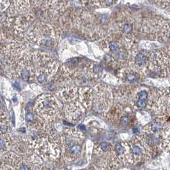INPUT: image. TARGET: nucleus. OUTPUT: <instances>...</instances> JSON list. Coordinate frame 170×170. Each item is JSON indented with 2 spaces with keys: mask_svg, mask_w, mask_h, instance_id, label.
<instances>
[{
  "mask_svg": "<svg viewBox=\"0 0 170 170\" xmlns=\"http://www.w3.org/2000/svg\"><path fill=\"white\" fill-rule=\"evenodd\" d=\"M109 49L111 51H116L118 49V45L115 42H111L109 44Z\"/></svg>",
  "mask_w": 170,
  "mask_h": 170,
  "instance_id": "11",
  "label": "nucleus"
},
{
  "mask_svg": "<svg viewBox=\"0 0 170 170\" xmlns=\"http://www.w3.org/2000/svg\"><path fill=\"white\" fill-rule=\"evenodd\" d=\"M10 1V0H0V13L9 7Z\"/></svg>",
  "mask_w": 170,
  "mask_h": 170,
  "instance_id": "5",
  "label": "nucleus"
},
{
  "mask_svg": "<svg viewBox=\"0 0 170 170\" xmlns=\"http://www.w3.org/2000/svg\"><path fill=\"white\" fill-rule=\"evenodd\" d=\"M56 102L54 98L49 95H44L40 97L36 102L35 110L44 117L53 113L55 109Z\"/></svg>",
  "mask_w": 170,
  "mask_h": 170,
  "instance_id": "1",
  "label": "nucleus"
},
{
  "mask_svg": "<svg viewBox=\"0 0 170 170\" xmlns=\"http://www.w3.org/2000/svg\"><path fill=\"white\" fill-rule=\"evenodd\" d=\"M127 77L128 78V80L131 81H133L136 80V76L134 75V74H128Z\"/></svg>",
  "mask_w": 170,
  "mask_h": 170,
  "instance_id": "13",
  "label": "nucleus"
},
{
  "mask_svg": "<svg viewBox=\"0 0 170 170\" xmlns=\"http://www.w3.org/2000/svg\"><path fill=\"white\" fill-rule=\"evenodd\" d=\"M19 169H20V170H29V168H28L27 166L24 165V164L20 165Z\"/></svg>",
  "mask_w": 170,
  "mask_h": 170,
  "instance_id": "17",
  "label": "nucleus"
},
{
  "mask_svg": "<svg viewBox=\"0 0 170 170\" xmlns=\"http://www.w3.org/2000/svg\"><path fill=\"white\" fill-rule=\"evenodd\" d=\"M10 144V139L7 134L0 133V150H5Z\"/></svg>",
  "mask_w": 170,
  "mask_h": 170,
  "instance_id": "3",
  "label": "nucleus"
},
{
  "mask_svg": "<svg viewBox=\"0 0 170 170\" xmlns=\"http://www.w3.org/2000/svg\"><path fill=\"white\" fill-rule=\"evenodd\" d=\"M132 152H133V153L135 155L138 156L141 155V153H142V150L139 146H138V145H135V146H134L133 148H132Z\"/></svg>",
  "mask_w": 170,
  "mask_h": 170,
  "instance_id": "6",
  "label": "nucleus"
},
{
  "mask_svg": "<svg viewBox=\"0 0 170 170\" xmlns=\"http://www.w3.org/2000/svg\"><path fill=\"white\" fill-rule=\"evenodd\" d=\"M124 30H125L126 33L130 32V31L131 30V26L130 24H125V25L124 26Z\"/></svg>",
  "mask_w": 170,
  "mask_h": 170,
  "instance_id": "15",
  "label": "nucleus"
},
{
  "mask_svg": "<svg viewBox=\"0 0 170 170\" xmlns=\"http://www.w3.org/2000/svg\"><path fill=\"white\" fill-rule=\"evenodd\" d=\"M101 148L104 151H107V150H109V145L106 143H102L101 144Z\"/></svg>",
  "mask_w": 170,
  "mask_h": 170,
  "instance_id": "12",
  "label": "nucleus"
},
{
  "mask_svg": "<svg viewBox=\"0 0 170 170\" xmlns=\"http://www.w3.org/2000/svg\"><path fill=\"white\" fill-rule=\"evenodd\" d=\"M118 56H119V57H120V58L124 59V58H125L126 57V53H125V52H124V51L119 52Z\"/></svg>",
  "mask_w": 170,
  "mask_h": 170,
  "instance_id": "16",
  "label": "nucleus"
},
{
  "mask_svg": "<svg viewBox=\"0 0 170 170\" xmlns=\"http://www.w3.org/2000/svg\"><path fill=\"white\" fill-rule=\"evenodd\" d=\"M116 150L117 151V152L118 153L119 155H122L123 153H124V150H123V148L121 144H117L116 145Z\"/></svg>",
  "mask_w": 170,
  "mask_h": 170,
  "instance_id": "9",
  "label": "nucleus"
},
{
  "mask_svg": "<svg viewBox=\"0 0 170 170\" xmlns=\"http://www.w3.org/2000/svg\"><path fill=\"white\" fill-rule=\"evenodd\" d=\"M5 107H4L3 104L1 103V99H0V119L3 118L5 117Z\"/></svg>",
  "mask_w": 170,
  "mask_h": 170,
  "instance_id": "7",
  "label": "nucleus"
},
{
  "mask_svg": "<svg viewBox=\"0 0 170 170\" xmlns=\"http://www.w3.org/2000/svg\"><path fill=\"white\" fill-rule=\"evenodd\" d=\"M21 164V158L13 152L8 153L3 161H0V170H18Z\"/></svg>",
  "mask_w": 170,
  "mask_h": 170,
  "instance_id": "2",
  "label": "nucleus"
},
{
  "mask_svg": "<svg viewBox=\"0 0 170 170\" xmlns=\"http://www.w3.org/2000/svg\"><path fill=\"white\" fill-rule=\"evenodd\" d=\"M138 105L140 107H144L146 106V102L144 100H140L138 102Z\"/></svg>",
  "mask_w": 170,
  "mask_h": 170,
  "instance_id": "14",
  "label": "nucleus"
},
{
  "mask_svg": "<svg viewBox=\"0 0 170 170\" xmlns=\"http://www.w3.org/2000/svg\"><path fill=\"white\" fill-rule=\"evenodd\" d=\"M135 60L137 64H138L139 65H142L145 64L147 61V57L143 54L139 53L138 55H137L135 58Z\"/></svg>",
  "mask_w": 170,
  "mask_h": 170,
  "instance_id": "4",
  "label": "nucleus"
},
{
  "mask_svg": "<svg viewBox=\"0 0 170 170\" xmlns=\"http://www.w3.org/2000/svg\"><path fill=\"white\" fill-rule=\"evenodd\" d=\"M26 120L28 123H31L34 121V116L32 113H27L26 115Z\"/></svg>",
  "mask_w": 170,
  "mask_h": 170,
  "instance_id": "8",
  "label": "nucleus"
},
{
  "mask_svg": "<svg viewBox=\"0 0 170 170\" xmlns=\"http://www.w3.org/2000/svg\"><path fill=\"white\" fill-rule=\"evenodd\" d=\"M148 97V93L147 92L145 91H142L139 93V97L140 100H145V99L147 98Z\"/></svg>",
  "mask_w": 170,
  "mask_h": 170,
  "instance_id": "10",
  "label": "nucleus"
}]
</instances>
